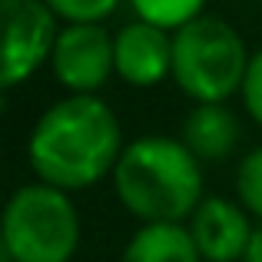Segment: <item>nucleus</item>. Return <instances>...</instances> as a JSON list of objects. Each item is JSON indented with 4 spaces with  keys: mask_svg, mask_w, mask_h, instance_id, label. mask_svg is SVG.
Wrapping results in <instances>:
<instances>
[{
    "mask_svg": "<svg viewBox=\"0 0 262 262\" xmlns=\"http://www.w3.org/2000/svg\"><path fill=\"white\" fill-rule=\"evenodd\" d=\"M123 146L120 120L106 100L96 93H67L33 123L27 160L40 183L77 192L113 176Z\"/></svg>",
    "mask_w": 262,
    "mask_h": 262,
    "instance_id": "1",
    "label": "nucleus"
},
{
    "mask_svg": "<svg viewBox=\"0 0 262 262\" xmlns=\"http://www.w3.org/2000/svg\"><path fill=\"white\" fill-rule=\"evenodd\" d=\"M116 199L140 223H186L203 203V163L173 136L126 143L113 169Z\"/></svg>",
    "mask_w": 262,
    "mask_h": 262,
    "instance_id": "2",
    "label": "nucleus"
},
{
    "mask_svg": "<svg viewBox=\"0 0 262 262\" xmlns=\"http://www.w3.org/2000/svg\"><path fill=\"white\" fill-rule=\"evenodd\" d=\"M0 236L13 262H70L80 249L83 223L70 192L37 179L7 199Z\"/></svg>",
    "mask_w": 262,
    "mask_h": 262,
    "instance_id": "3",
    "label": "nucleus"
},
{
    "mask_svg": "<svg viewBox=\"0 0 262 262\" xmlns=\"http://www.w3.org/2000/svg\"><path fill=\"white\" fill-rule=\"evenodd\" d=\"M252 53L232 24L196 17L173 33V80L196 103H226L243 93Z\"/></svg>",
    "mask_w": 262,
    "mask_h": 262,
    "instance_id": "4",
    "label": "nucleus"
},
{
    "mask_svg": "<svg viewBox=\"0 0 262 262\" xmlns=\"http://www.w3.org/2000/svg\"><path fill=\"white\" fill-rule=\"evenodd\" d=\"M57 17L43 0H0V90H13L50 63Z\"/></svg>",
    "mask_w": 262,
    "mask_h": 262,
    "instance_id": "5",
    "label": "nucleus"
},
{
    "mask_svg": "<svg viewBox=\"0 0 262 262\" xmlns=\"http://www.w3.org/2000/svg\"><path fill=\"white\" fill-rule=\"evenodd\" d=\"M50 70L67 93H100L116 73L110 30L103 24L60 27L50 53Z\"/></svg>",
    "mask_w": 262,
    "mask_h": 262,
    "instance_id": "6",
    "label": "nucleus"
},
{
    "mask_svg": "<svg viewBox=\"0 0 262 262\" xmlns=\"http://www.w3.org/2000/svg\"><path fill=\"white\" fill-rule=\"evenodd\" d=\"M252 212L239 199L206 196L189 216V232L203 262H243L252 239Z\"/></svg>",
    "mask_w": 262,
    "mask_h": 262,
    "instance_id": "7",
    "label": "nucleus"
},
{
    "mask_svg": "<svg viewBox=\"0 0 262 262\" xmlns=\"http://www.w3.org/2000/svg\"><path fill=\"white\" fill-rule=\"evenodd\" d=\"M116 77L129 86H156L173 77V33L146 20L120 27L113 33Z\"/></svg>",
    "mask_w": 262,
    "mask_h": 262,
    "instance_id": "8",
    "label": "nucleus"
},
{
    "mask_svg": "<svg viewBox=\"0 0 262 262\" xmlns=\"http://www.w3.org/2000/svg\"><path fill=\"white\" fill-rule=\"evenodd\" d=\"M179 140L199 163H223L243 143V123L226 103H196L183 120Z\"/></svg>",
    "mask_w": 262,
    "mask_h": 262,
    "instance_id": "9",
    "label": "nucleus"
},
{
    "mask_svg": "<svg viewBox=\"0 0 262 262\" xmlns=\"http://www.w3.org/2000/svg\"><path fill=\"white\" fill-rule=\"evenodd\" d=\"M120 262H203L186 223H143L123 246Z\"/></svg>",
    "mask_w": 262,
    "mask_h": 262,
    "instance_id": "10",
    "label": "nucleus"
},
{
    "mask_svg": "<svg viewBox=\"0 0 262 262\" xmlns=\"http://www.w3.org/2000/svg\"><path fill=\"white\" fill-rule=\"evenodd\" d=\"M136 20H146L153 27L176 33L179 27L192 24L196 17H203L206 0H129Z\"/></svg>",
    "mask_w": 262,
    "mask_h": 262,
    "instance_id": "11",
    "label": "nucleus"
},
{
    "mask_svg": "<svg viewBox=\"0 0 262 262\" xmlns=\"http://www.w3.org/2000/svg\"><path fill=\"white\" fill-rule=\"evenodd\" d=\"M236 199L262 223V146L249 149L236 166Z\"/></svg>",
    "mask_w": 262,
    "mask_h": 262,
    "instance_id": "12",
    "label": "nucleus"
},
{
    "mask_svg": "<svg viewBox=\"0 0 262 262\" xmlns=\"http://www.w3.org/2000/svg\"><path fill=\"white\" fill-rule=\"evenodd\" d=\"M43 4L63 24H103L110 13H116L120 0H43Z\"/></svg>",
    "mask_w": 262,
    "mask_h": 262,
    "instance_id": "13",
    "label": "nucleus"
},
{
    "mask_svg": "<svg viewBox=\"0 0 262 262\" xmlns=\"http://www.w3.org/2000/svg\"><path fill=\"white\" fill-rule=\"evenodd\" d=\"M243 106L249 113V120L262 126V50L252 53L249 60V70H246L243 80Z\"/></svg>",
    "mask_w": 262,
    "mask_h": 262,
    "instance_id": "14",
    "label": "nucleus"
},
{
    "mask_svg": "<svg viewBox=\"0 0 262 262\" xmlns=\"http://www.w3.org/2000/svg\"><path fill=\"white\" fill-rule=\"evenodd\" d=\"M243 262H262V223L252 229V239H249V246H246Z\"/></svg>",
    "mask_w": 262,
    "mask_h": 262,
    "instance_id": "15",
    "label": "nucleus"
},
{
    "mask_svg": "<svg viewBox=\"0 0 262 262\" xmlns=\"http://www.w3.org/2000/svg\"><path fill=\"white\" fill-rule=\"evenodd\" d=\"M0 262H13L10 252H7V246H4V236H0Z\"/></svg>",
    "mask_w": 262,
    "mask_h": 262,
    "instance_id": "16",
    "label": "nucleus"
},
{
    "mask_svg": "<svg viewBox=\"0 0 262 262\" xmlns=\"http://www.w3.org/2000/svg\"><path fill=\"white\" fill-rule=\"evenodd\" d=\"M4 106H7V93L0 90V113H4Z\"/></svg>",
    "mask_w": 262,
    "mask_h": 262,
    "instance_id": "17",
    "label": "nucleus"
},
{
    "mask_svg": "<svg viewBox=\"0 0 262 262\" xmlns=\"http://www.w3.org/2000/svg\"><path fill=\"white\" fill-rule=\"evenodd\" d=\"M259 4H262V0H259Z\"/></svg>",
    "mask_w": 262,
    "mask_h": 262,
    "instance_id": "18",
    "label": "nucleus"
}]
</instances>
